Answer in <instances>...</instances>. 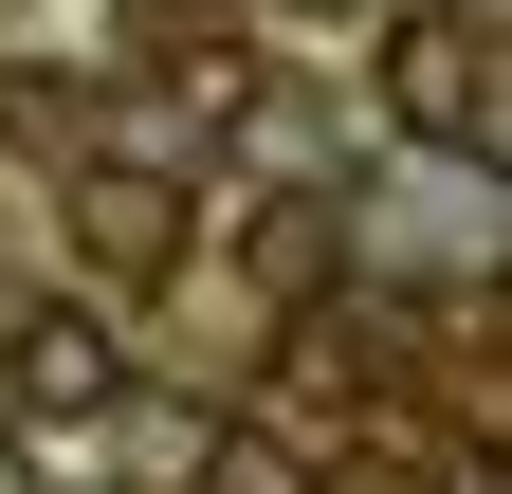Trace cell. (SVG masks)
<instances>
[{"mask_svg": "<svg viewBox=\"0 0 512 494\" xmlns=\"http://www.w3.org/2000/svg\"><path fill=\"white\" fill-rule=\"evenodd\" d=\"M202 494H311V458L256 440V421H220V440H202Z\"/></svg>", "mask_w": 512, "mask_h": 494, "instance_id": "277c9868", "label": "cell"}, {"mask_svg": "<svg viewBox=\"0 0 512 494\" xmlns=\"http://www.w3.org/2000/svg\"><path fill=\"white\" fill-rule=\"evenodd\" d=\"M74 238H92V275H165L183 257V202H165L147 165H92L74 183Z\"/></svg>", "mask_w": 512, "mask_h": 494, "instance_id": "3957f363", "label": "cell"}, {"mask_svg": "<svg viewBox=\"0 0 512 494\" xmlns=\"http://www.w3.org/2000/svg\"><path fill=\"white\" fill-rule=\"evenodd\" d=\"M384 129H403V147H439V165H494V37L421 0V19L384 37Z\"/></svg>", "mask_w": 512, "mask_h": 494, "instance_id": "6da1fadb", "label": "cell"}, {"mask_svg": "<svg viewBox=\"0 0 512 494\" xmlns=\"http://www.w3.org/2000/svg\"><path fill=\"white\" fill-rule=\"evenodd\" d=\"M0 403H19V421H110L128 403L110 312H74V293H55V312H0Z\"/></svg>", "mask_w": 512, "mask_h": 494, "instance_id": "7a4b0ae2", "label": "cell"}, {"mask_svg": "<svg viewBox=\"0 0 512 494\" xmlns=\"http://www.w3.org/2000/svg\"><path fill=\"white\" fill-rule=\"evenodd\" d=\"M0 494H19V440H0Z\"/></svg>", "mask_w": 512, "mask_h": 494, "instance_id": "5b68a950", "label": "cell"}]
</instances>
